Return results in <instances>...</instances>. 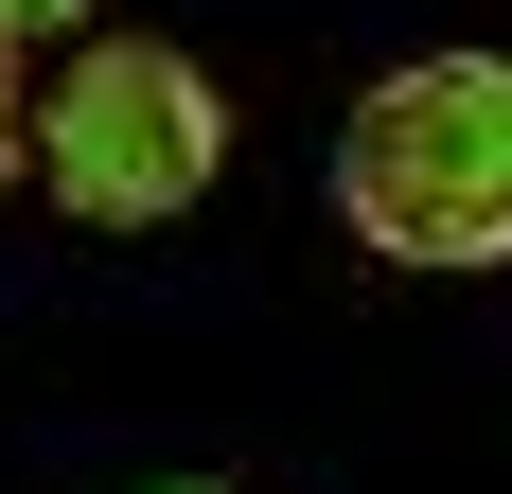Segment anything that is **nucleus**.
<instances>
[{"mask_svg": "<svg viewBox=\"0 0 512 494\" xmlns=\"http://www.w3.org/2000/svg\"><path fill=\"white\" fill-rule=\"evenodd\" d=\"M336 212L389 265H512V53H424L336 124Z\"/></svg>", "mask_w": 512, "mask_h": 494, "instance_id": "f257e3e1", "label": "nucleus"}, {"mask_svg": "<svg viewBox=\"0 0 512 494\" xmlns=\"http://www.w3.org/2000/svg\"><path fill=\"white\" fill-rule=\"evenodd\" d=\"M212 159H230V106H212L195 53H159V36H89L71 71H53V106H36V177L89 212V230L195 212Z\"/></svg>", "mask_w": 512, "mask_h": 494, "instance_id": "f03ea898", "label": "nucleus"}, {"mask_svg": "<svg viewBox=\"0 0 512 494\" xmlns=\"http://www.w3.org/2000/svg\"><path fill=\"white\" fill-rule=\"evenodd\" d=\"M89 0H0V53H36V36H71Z\"/></svg>", "mask_w": 512, "mask_h": 494, "instance_id": "7ed1b4c3", "label": "nucleus"}, {"mask_svg": "<svg viewBox=\"0 0 512 494\" xmlns=\"http://www.w3.org/2000/svg\"><path fill=\"white\" fill-rule=\"evenodd\" d=\"M177 494H212V477H177Z\"/></svg>", "mask_w": 512, "mask_h": 494, "instance_id": "20e7f679", "label": "nucleus"}, {"mask_svg": "<svg viewBox=\"0 0 512 494\" xmlns=\"http://www.w3.org/2000/svg\"><path fill=\"white\" fill-rule=\"evenodd\" d=\"M0 142H18V124H0Z\"/></svg>", "mask_w": 512, "mask_h": 494, "instance_id": "39448f33", "label": "nucleus"}]
</instances>
